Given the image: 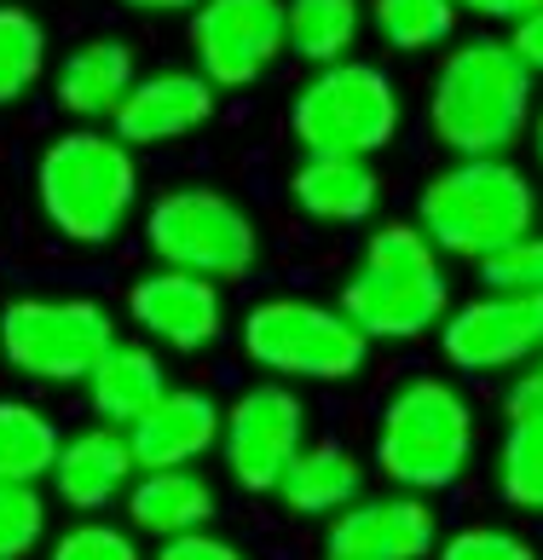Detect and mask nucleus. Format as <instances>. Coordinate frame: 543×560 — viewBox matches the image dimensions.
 <instances>
[{
    "mask_svg": "<svg viewBox=\"0 0 543 560\" xmlns=\"http://www.w3.org/2000/svg\"><path fill=\"white\" fill-rule=\"evenodd\" d=\"M480 410L451 376H405L376 410L370 468L400 491L446 497L474 474Z\"/></svg>",
    "mask_w": 543,
    "mask_h": 560,
    "instance_id": "f257e3e1",
    "label": "nucleus"
},
{
    "mask_svg": "<svg viewBox=\"0 0 543 560\" xmlns=\"http://www.w3.org/2000/svg\"><path fill=\"white\" fill-rule=\"evenodd\" d=\"M532 110V70L497 35L457 40L428 81V128L451 156H509V144L527 139Z\"/></svg>",
    "mask_w": 543,
    "mask_h": 560,
    "instance_id": "f03ea898",
    "label": "nucleus"
},
{
    "mask_svg": "<svg viewBox=\"0 0 543 560\" xmlns=\"http://www.w3.org/2000/svg\"><path fill=\"white\" fill-rule=\"evenodd\" d=\"M342 313L370 341H423L451 313L446 255L428 243L423 225L388 220L376 225L353 278L342 283Z\"/></svg>",
    "mask_w": 543,
    "mask_h": 560,
    "instance_id": "7ed1b4c3",
    "label": "nucleus"
},
{
    "mask_svg": "<svg viewBox=\"0 0 543 560\" xmlns=\"http://www.w3.org/2000/svg\"><path fill=\"white\" fill-rule=\"evenodd\" d=\"M416 225L440 255L492 260L538 225V191L509 156H457L423 185Z\"/></svg>",
    "mask_w": 543,
    "mask_h": 560,
    "instance_id": "20e7f679",
    "label": "nucleus"
},
{
    "mask_svg": "<svg viewBox=\"0 0 543 560\" xmlns=\"http://www.w3.org/2000/svg\"><path fill=\"white\" fill-rule=\"evenodd\" d=\"M35 197L70 243H111L134 214L139 197V168L122 139H104L76 128L41 151L35 168Z\"/></svg>",
    "mask_w": 543,
    "mask_h": 560,
    "instance_id": "39448f33",
    "label": "nucleus"
},
{
    "mask_svg": "<svg viewBox=\"0 0 543 560\" xmlns=\"http://www.w3.org/2000/svg\"><path fill=\"white\" fill-rule=\"evenodd\" d=\"M370 336L353 324L342 306L307 301V295H272L255 301L243 318V352L249 364L266 370L272 382H319L342 387L353 376H365L370 364Z\"/></svg>",
    "mask_w": 543,
    "mask_h": 560,
    "instance_id": "423d86ee",
    "label": "nucleus"
},
{
    "mask_svg": "<svg viewBox=\"0 0 543 560\" xmlns=\"http://www.w3.org/2000/svg\"><path fill=\"white\" fill-rule=\"evenodd\" d=\"M400 88L365 58L319 65V75L289 105V133L301 139L307 156H376L400 139Z\"/></svg>",
    "mask_w": 543,
    "mask_h": 560,
    "instance_id": "0eeeda50",
    "label": "nucleus"
},
{
    "mask_svg": "<svg viewBox=\"0 0 543 560\" xmlns=\"http://www.w3.org/2000/svg\"><path fill=\"white\" fill-rule=\"evenodd\" d=\"M116 318L81 295H18L0 306V359L24 382L76 387L111 352Z\"/></svg>",
    "mask_w": 543,
    "mask_h": 560,
    "instance_id": "6e6552de",
    "label": "nucleus"
},
{
    "mask_svg": "<svg viewBox=\"0 0 543 560\" xmlns=\"http://www.w3.org/2000/svg\"><path fill=\"white\" fill-rule=\"evenodd\" d=\"M145 243L162 266L174 272H197V278H243L255 266V220H249L232 197L220 191H169L151 202L145 214Z\"/></svg>",
    "mask_w": 543,
    "mask_h": 560,
    "instance_id": "1a4fd4ad",
    "label": "nucleus"
},
{
    "mask_svg": "<svg viewBox=\"0 0 543 560\" xmlns=\"http://www.w3.org/2000/svg\"><path fill=\"white\" fill-rule=\"evenodd\" d=\"M312 440L307 433V399L289 382H255L226 405L220 428V456L226 480L249 497H272L284 480V468L296 463V451Z\"/></svg>",
    "mask_w": 543,
    "mask_h": 560,
    "instance_id": "9d476101",
    "label": "nucleus"
},
{
    "mask_svg": "<svg viewBox=\"0 0 543 560\" xmlns=\"http://www.w3.org/2000/svg\"><path fill=\"white\" fill-rule=\"evenodd\" d=\"M440 352L457 376H515L543 352V295L486 289L440 324Z\"/></svg>",
    "mask_w": 543,
    "mask_h": 560,
    "instance_id": "9b49d317",
    "label": "nucleus"
},
{
    "mask_svg": "<svg viewBox=\"0 0 543 560\" xmlns=\"http://www.w3.org/2000/svg\"><path fill=\"white\" fill-rule=\"evenodd\" d=\"M192 52L215 88L261 81L278 52H289L284 0H203L192 18Z\"/></svg>",
    "mask_w": 543,
    "mask_h": 560,
    "instance_id": "f8f14e48",
    "label": "nucleus"
},
{
    "mask_svg": "<svg viewBox=\"0 0 543 560\" xmlns=\"http://www.w3.org/2000/svg\"><path fill=\"white\" fill-rule=\"evenodd\" d=\"M440 509L423 491H365L324 526V555L342 560H434L440 549Z\"/></svg>",
    "mask_w": 543,
    "mask_h": 560,
    "instance_id": "ddd939ff",
    "label": "nucleus"
},
{
    "mask_svg": "<svg viewBox=\"0 0 543 560\" xmlns=\"http://www.w3.org/2000/svg\"><path fill=\"white\" fill-rule=\"evenodd\" d=\"M128 318H134L157 347H169V352H203V347L220 341L226 306H220L215 278H197V272H174V266H162V272L139 278V283L128 289Z\"/></svg>",
    "mask_w": 543,
    "mask_h": 560,
    "instance_id": "4468645a",
    "label": "nucleus"
},
{
    "mask_svg": "<svg viewBox=\"0 0 543 560\" xmlns=\"http://www.w3.org/2000/svg\"><path fill=\"white\" fill-rule=\"evenodd\" d=\"M134 445H128V428L116 422H88L65 433L58 445V463L47 474V491L58 497L65 509L76 514H104V509H122V497L134 486Z\"/></svg>",
    "mask_w": 543,
    "mask_h": 560,
    "instance_id": "2eb2a0df",
    "label": "nucleus"
},
{
    "mask_svg": "<svg viewBox=\"0 0 543 560\" xmlns=\"http://www.w3.org/2000/svg\"><path fill=\"white\" fill-rule=\"evenodd\" d=\"M226 405L208 387H169L162 399L128 428L139 468H197L220 451Z\"/></svg>",
    "mask_w": 543,
    "mask_h": 560,
    "instance_id": "dca6fc26",
    "label": "nucleus"
},
{
    "mask_svg": "<svg viewBox=\"0 0 543 560\" xmlns=\"http://www.w3.org/2000/svg\"><path fill=\"white\" fill-rule=\"evenodd\" d=\"M215 116V81L203 70H157L128 88L116 105V139L128 144H169L180 133L203 128Z\"/></svg>",
    "mask_w": 543,
    "mask_h": 560,
    "instance_id": "f3484780",
    "label": "nucleus"
},
{
    "mask_svg": "<svg viewBox=\"0 0 543 560\" xmlns=\"http://www.w3.org/2000/svg\"><path fill=\"white\" fill-rule=\"evenodd\" d=\"M365 474L370 463L347 440H307L296 451V463L284 468L278 480V503L289 521H312V526H330L347 503H359L365 497Z\"/></svg>",
    "mask_w": 543,
    "mask_h": 560,
    "instance_id": "a211bd4d",
    "label": "nucleus"
},
{
    "mask_svg": "<svg viewBox=\"0 0 543 560\" xmlns=\"http://www.w3.org/2000/svg\"><path fill=\"white\" fill-rule=\"evenodd\" d=\"M122 514H128V526L139 537L169 544V537L215 526L220 497H215L203 468H139L128 497H122Z\"/></svg>",
    "mask_w": 543,
    "mask_h": 560,
    "instance_id": "6ab92c4d",
    "label": "nucleus"
},
{
    "mask_svg": "<svg viewBox=\"0 0 543 560\" xmlns=\"http://www.w3.org/2000/svg\"><path fill=\"white\" fill-rule=\"evenodd\" d=\"M289 197L307 220L324 225H359L382 202V179H376L370 156H307L289 174Z\"/></svg>",
    "mask_w": 543,
    "mask_h": 560,
    "instance_id": "aec40b11",
    "label": "nucleus"
},
{
    "mask_svg": "<svg viewBox=\"0 0 543 560\" xmlns=\"http://www.w3.org/2000/svg\"><path fill=\"white\" fill-rule=\"evenodd\" d=\"M169 393V370H162L157 347L145 341H111V352L88 370V405L99 422L134 428Z\"/></svg>",
    "mask_w": 543,
    "mask_h": 560,
    "instance_id": "412c9836",
    "label": "nucleus"
},
{
    "mask_svg": "<svg viewBox=\"0 0 543 560\" xmlns=\"http://www.w3.org/2000/svg\"><path fill=\"white\" fill-rule=\"evenodd\" d=\"M128 88H134V52L122 47V40H88V47L70 52L65 70H58V105L81 121L116 116Z\"/></svg>",
    "mask_w": 543,
    "mask_h": 560,
    "instance_id": "4be33fe9",
    "label": "nucleus"
},
{
    "mask_svg": "<svg viewBox=\"0 0 543 560\" xmlns=\"http://www.w3.org/2000/svg\"><path fill=\"white\" fill-rule=\"evenodd\" d=\"M492 491L504 509L543 521V410L504 422L497 451H492Z\"/></svg>",
    "mask_w": 543,
    "mask_h": 560,
    "instance_id": "5701e85b",
    "label": "nucleus"
},
{
    "mask_svg": "<svg viewBox=\"0 0 543 560\" xmlns=\"http://www.w3.org/2000/svg\"><path fill=\"white\" fill-rule=\"evenodd\" d=\"M58 445H65V428L35 399H0V480L47 486Z\"/></svg>",
    "mask_w": 543,
    "mask_h": 560,
    "instance_id": "b1692460",
    "label": "nucleus"
},
{
    "mask_svg": "<svg viewBox=\"0 0 543 560\" xmlns=\"http://www.w3.org/2000/svg\"><path fill=\"white\" fill-rule=\"evenodd\" d=\"M359 0H284V24H289V52H301L312 70L342 65L347 47L359 40Z\"/></svg>",
    "mask_w": 543,
    "mask_h": 560,
    "instance_id": "393cba45",
    "label": "nucleus"
},
{
    "mask_svg": "<svg viewBox=\"0 0 543 560\" xmlns=\"http://www.w3.org/2000/svg\"><path fill=\"white\" fill-rule=\"evenodd\" d=\"M370 24L393 52H434L457 30V0H370Z\"/></svg>",
    "mask_w": 543,
    "mask_h": 560,
    "instance_id": "a878e982",
    "label": "nucleus"
},
{
    "mask_svg": "<svg viewBox=\"0 0 543 560\" xmlns=\"http://www.w3.org/2000/svg\"><path fill=\"white\" fill-rule=\"evenodd\" d=\"M47 560H151L145 537L128 521H111V514H76L65 532L47 537Z\"/></svg>",
    "mask_w": 543,
    "mask_h": 560,
    "instance_id": "bb28decb",
    "label": "nucleus"
},
{
    "mask_svg": "<svg viewBox=\"0 0 543 560\" xmlns=\"http://www.w3.org/2000/svg\"><path fill=\"white\" fill-rule=\"evenodd\" d=\"M47 65V30L24 7H0V105L24 98Z\"/></svg>",
    "mask_w": 543,
    "mask_h": 560,
    "instance_id": "cd10ccee",
    "label": "nucleus"
},
{
    "mask_svg": "<svg viewBox=\"0 0 543 560\" xmlns=\"http://www.w3.org/2000/svg\"><path fill=\"white\" fill-rule=\"evenodd\" d=\"M53 537V509L41 486L0 480V560H35Z\"/></svg>",
    "mask_w": 543,
    "mask_h": 560,
    "instance_id": "c85d7f7f",
    "label": "nucleus"
},
{
    "mask_svg": "<svg viewBox=\"0 0 543 560\" xmlns=\"http://www.w3.org/2000/svg\"><path fill=\"white\" fill-rule=\"evenodd\" d=\"M434 560H543V549L532 544L520 526H504V521H469L440 537Z\"/></svg>",
    "mask_w": 543,
    "mask_h": 560,
    "instance_id": "c756f323",
    "label": "nucleus"
},
{
    "mask_svg": "<svg viewBox=\"0 0 543 560\" xmlns=\"http://www.w3.org/2000/svg\"><path fill=\"white\" fill-rule=\"evenodd\" d=\"M486 289H515V295H543V232L515 237L509 248H497L492 260H480Z\"/></svg>",
    "mask_w": 543,
    "mask_h": 560,
    "instance_id": "7c9ffc66",
    "label": "nucleus"
},
{
    "mask_svg": "<svg viewBox=\"0 0 543 560\" xmlns=\"http://www.w3.org/2000/svg\"><path fill=\"white\" fill-rule=\"evenodd\" d=\"M151 560H255L243 544H232V537L220 532H185V537H169V544H157Z\"/></svg>",
    "mask_w": 543,
    "mask_h": 560,
    "instance_id": "2f4dec72",
    "label": "nucleus"
},
{
    "mask_svg": "<svg viewBox=\"0 0 543 560\" xmlns=\"http://www.w3.org/2000/svg\"><path fill=\"white\" fill-rule=\"evenodd\" d=\"M538 410H543V352L504 382V417H538Z\"/></svg>",
    "mask_w": 543,
    "mask_h": 560,
    "instance_id": "473e14b6",
    "label": "nucleus"
},
{
    "mask_svg": "<svg viewBox=\"0 0 543 560\" xmlns=\"http://www.w3.org/2000/svg\"><path fill=\"white\" fill-rule=\"evenodd\" d=\"M543 7V0H457V12H474V18H486V24H520V18H532Z\"/></svg>",
    "mask_w": 543,
    "mask_h": 560,
    "instance_id": "72a5a7b5",
    "label": "nucleus"
},
{
    "mask_svg": "<svg viewBox=\"0 0 543 560\" xmlns=\"http://www.w3.org/2000/svg\"><path fill=\"white\" fill-rule=\"evenodd\" d=\"M509 47H515V58H520L532 75H543V7H538L532 18H520L515 35H509Z\"/></svg>",
    "mask_w": 543,
    "mask_h": 560,
    "instance_id": "f704fd0d",
    "label": "nucleus"
},
{
    "mask_svg": "<svg viewBox=\"0 0 543 560\" xmlns=\"http://www.w3.org/2000/svg\"><path fill=\"white\" fill-rule=\"evenodd\" d=\"M134 12H185V7H203V0H122Z\"/></svg>",
    "mask_w": 543,
    "mask_h": 560,
    "instance_id": "c9c22d12",
    "label": "nucleus"
},
{
    "mask_svg": "<svg viewBox=\"0 0 543 560\" xmlns=\"http://www.w3.org/2000/svg\"><path fill=\"white\" fill-rule=\"evenodd\" d=\"M527 133H532V151H538V168H543V105L532 110V128H527Z\"/></svg>",
    "mask_w": 543,
    "mask_h": 560,
    "instance_id": "e433bc0d",
    "label": "nucleus"
},
{
    "mask_svg": "<svg viewBox=\"0 0 543 560\" xmlns=\"http://www.w3.org/2000/svg\"><path fill=\"white\" fill-rule=\"evenodd\" d=\"M324 560H342V555H324Z\"/></svg>",
    "mask_w": 543,
    "mask_h": 560,
    "instance_id": "4c0bfd02",
    "label": "nucleus"
}]
</instances>
